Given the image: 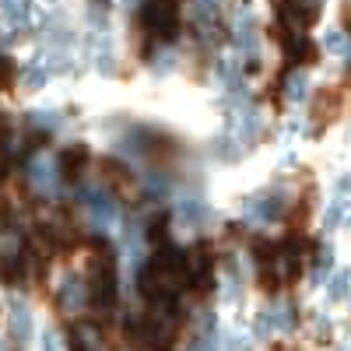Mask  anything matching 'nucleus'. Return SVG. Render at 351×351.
<instances>
[{"label":"nucleus","instance_id":"f257e3e1","mask_svg":"<svg viewBox=\"0 0 351 351\" xmlns=\"http://www.w3.org/2000/svg\"><path fill=\"white\" fill-rule=\"evenodd\" d=\"M137 285H141V295L148 299V302H155V306H172L176 295H180V288L186 285V253L176 250V246L158 250V253L141 267Z\"/></svg>","mask_w":351,"mask_h":351},{"label":"nucleus","instance_id":"f03ea898","mask_svg":"<svg viewBox=\"0 0 351 351\" xmlns=\"http://www.w3.org/2000/svg\"><path fill=\"white\" fill-rule=\"evenodd\" d=\"M88 295L99 309H109L116 302V253L109 246H95L92 271H88Z\"/></svg>","mask_w":351,"mask_h":351},{"label":"nucleus","instance_id":"7ed1b4c3","mask_svg":"<svg viewBox=\"0 0 351 351\" xmlns=\"http://www.w3.org/2000/svg\"><path fill=\"white\" fill-rule=\"evenodd\" d=\"M180 4L176 0H144L141 4V28L155 39H176L180 36Z\"/></svg>","mask_w":351,"mask_h":351},{"label":"nucleus","instance_id":"20e7f679","mask_svg":"<svg viewBox=\"0 0 351 351\" xmlns=\"http://www.w3.org/2000/svg\"><path fill=\"white\" fill-rule=\"evenodd\" d=\"M81 208L95 221V228H112L116 221H120V204H116V197L102 186L81 190Z\"/></svg>","mask_w":351,"mask_h":351},{"label":"nucleus","instance_id":"39448f33","mask_svg":"<svg viewBox=\"0 0 351 351\" xmlns=\"http://www.w3.org/2000/svg\"><path fill=\"white\" fill-rule=\"evenodd\" d=\"M186 281H193L197 291H208L215 285V256L208 243H197L186 253Z\"/></svg>","mask_w":351,"mask_h":351},{"label":"nucleus","instance_id":"423d86ee","mask_svg":"<svg viewBox=\"0 0 351 351\" xmlns=\"http://www.w3.org/2000/svg\"><path fill=\"white\" fill-rule=\"evenodd\" d=\"M285 197L281 193H274V190H267V193H253L250 200H246V218L250 221H263V225H267V221H274V218H281L285 215Z\"/></svg>","mask_w":351,"mask_h":351},{"label":"nucleus","instance_id":"0eeeda50","mask_svg":"<svg viewBox=\"0 0 351 351\" xmlns=\"http://www.w3.org/2000/svg\"><path fill=\"white\" fill-rule=\"evenodd\" d=\"M291 327H295V306H291V302L271 306L267 313H263V319H260V330H263V334H271V330L285 334V330H291Z\"/></svg>","mask_w":351,"mask_h":351},{"label":"nucleus","instance_id":"6e6552de","mask_svg":"<svg viewBox=\"0 0 351 351\" xmlns=\"http://www.w3.org/2000/svg\"><path fill=\"white\" fill-rule=\"evenodd\" d=\"M84 302H88V281L84 278H74V274L64 278V285H60V306L67 313H81Z\"/></svg>","mask_w":351,"mask_h":351},{"label":"nucleus","instance_id":"1a4fd4ad","mask_svg":"<svg viewBox=\"0 0 351 351\" xmlns=\"http://www.w3.org/2000/svg\"><path fill=\"white\" fill-rule=\"evenodd\" d=\"M11 334H14V344H28V337H32V313H28V306L25 302H18V299H11Z\"/></svg>","mask_w":351,"mask_h":351},{"label":"nucleus","instance_id":"9d476101","mask_svg":"<svg viewBox=\"0 0 351 351\" xmlns=\"http://www.w3.org/2000/svg\"><path fill=\"white\" fill-rule=\"evenodd\" d=\"M84 165H88V148H84V144H74V148H67V152L60 155V162H56L60 176H64V180H71V183L84 172Z\"/></svg>","mask_w":351,"mask_h":351},{"label":"nucleus","instance_id":"9b49d317","mask_svg":"<svg viewBox=\"0 0 351 351\" xmlns=\"http://www.w3.org/2000/svg\"><path fill=\"white\" fill-rule=\"evenodd\" d=\"M190 18L204 28V36H211L218 28V0H193V4H190Z\"/></svg>","mask_w":351,"mask_h":351},{"label":"nucleus","instance_id":"f8f14e48","mask_svg":"<svg viewBox=\"0 0 351 351\" xmlns=\"http://www.w3.org/2000/svg\"><path fill=\"white\" fill-rule=\"evenodd\" d=\"M56 172H60V169H56V162H49V158H36L32 165H28V180H32L39 190H53V183H56Z\"/></svg>","mask_w":351,"mask_h":351},{"label":"nucleus","instance_id":"ddd939ff","mask_svg":"<svg viewBox=\"0 0 351 351\" xmlns=\"http://www.w3.org/2000/svg\"><path fill=\"white\" fill-rule=\"evenodd\" d=\"M21 278H25V256H18V253H4V256H0V281L18 285Z\"/></svg>","mask_w":351,"mask_h":351},{"label":"nucleus","instance_id":"4468645a","mask_svg":"<svg viewBox=\"0 0 351 351\" xmlns=\"http://www.w3.org/2000/svg\"><path fill=\"white\" fill-rule=\"evenodd\" d=\"M0 11H4L18 28L32 21V4H28V0H0Z\"/></svg>","mask_w":351,"mask_h":351},{"label":"nucleus","instance_id":"2eb2a0df","mask_svg":"<svg viewBox=\"0 0 351 351\" xmlns=\"http://www.w3.org/2000/svg\"><path fill=\"white\" fill-rule=\"evenodd\" d=\"M306 88H309V81H306V74L302 71H295L288 81H285V99L288 102H302L306 99Z\"/></svg>","mask_w":351,"mask_h":351},{"label":"nucleus","instance_id":"dca6fc26","mask_svg":"<svg viewBox=\"0 0 351 351\" xmlns=\"http://www.w3.org/2000/svg\"><path fill=\"white\" fill-rule=\"evenodd\" d=\"M337 109H341V95L337 92H324L316 99V116H319V120H334Z\"/></svg>","mask_w":351,"mask_h":351},{"label":"nucleus","instance_id":"f3484780","mask_svg":"<svg viewBox=\"0 0 351 351\" xmlns=\"http://www.w3.org/2000/svg\"><path fill=\"white\" fill-rule=\"evenodd\" d=\"M18 77H21L18 64L11 60V56H0V88H4V92H11V88L18 84Z\"/></svg>","mask_w":351,"mask_h":351},{"label":"nucleus","instance_id":"a211bd4d","mask_svg":"<svg viewBox=\"0 0 351 351\" xmlns=\"http://www.w3.org/2000/svg\"><path fill=\"white\" fill-rule=\"evenodd\" d=\"M14 137L11 134H4V137H0V180H4V176L11 172V162H14Z\"/></svg>","mask_w":351,"mask_h":351},{"label":"nucleus","instance_id":"6ab92c4d","mask_svg":"<svg viewBox=\"0 0 351 351\" xmlns=\"http://www.w3.org/2000/svg\"><path fill=\"white\" fill-rule=\"evenodd\" d=\"M180 215H183L186 221H204V218H208V204L197 200V197H190V200L180 204Z\"/></svg>","mask_w":351,"mask_h":351},{"label":"nucleus","instance_id":"aec40b11","mask_svg":"<svg viewBox=\"0 0 351 351\" xmlns=\"http://www.w3.org/2000/svg\"><path fill=\"white\" fill-rule=\"evenodd\" d=\"M348 288H351V271H337V274L330 278V302L348 299Z\"/></svg>","mask_w":351,"mask_h":351},{"label":"nucleus","instance_id":"412c9836","mask_svg":"<svg viewBox=\"0 0 351 351\" xmlns=\"http://www.w3.org/2000/svg\"><path fill=\"white\" fill-rule=\"evenodd\" d=\"M327 49L330 53H337V56H351V39H348V32H327Z\"/></svg>","mask_w":351,"mask_h":351},{"label":"nucleus","instance_id":"4be33fe9","mask_svg":"<svg viewBox=\"0 0 351 351\" xmlns=\"http://www.w3.org/2000/svg\"><path fill=\"white\" fill-rule=\"evenodd\" d=\"M186 351H221V341H218V334H200L197 341H190Z\"/></svg>","mask_w":351,"mask_h":351},{"label":"nucleus","instance_id":"5701e85b","mask_svg":"<svg viewBox=\"0 0 351 351\" xmlns=\"http://www.w3.org/2000/svg\"><path fill=\"white\" fill-rule=\"evenodd\" d=\"M106 180L116 183V186H130V176L123 165H116V162H106Z\"/></svg>","mask_w":351,"mask_h":351},{"label":"nucleus","instance_id":"b1692460","mask_svg":"<svg viewBox=\"0 0 351 351\" xmlns=\"http://www.w3.org/2000/svg\"><path fill=\"white\" fill-rule=\"evenodd\" d=\"M21 81H25L28 88H43V84H46V71H43L39 64H32V67L21 74Z\"/></svg>","mask_w":351,"mask_h":351},{"label":"nucleus","instance_id":"393cba45","mask_svg":"<svg viewBox=\"0 0 351 351\" xmlns=\"http://www.w3.org/2000/svg\"><path fill=\"white\" fill-rule=\"evenodd\" d=\"M144 183H148V190H152V197H165V193H169V183L162 180V176H158V172H148V176H144Z\"/></svg>","mask_w":351,"mask_h":351},{"label":"nucleus","instance_id":"a878e982","mask_svg":"<svg viewBox=\"0 0 351 351\" xmlns=\"http://www.w3.org/2000/svg\"><path fill=\"white\" fill-rule=\"evenodd\" d=\"M32 123H36V127H46V130H56V127H60L56 112H32Z\"/></svg>","mask_w":351,"mask_h":351},{"label":"nucleus","instance_id":"bb28decb","mask_svg":"<svg viewBox=\"0 0 351 351\" xmlns=\"http://www.w3.org/2000/svg\"><path fill=\"white\" fill-rule=\"evenodd\" d=\"M43 351H64V344H60V337H56L53 330H46V337H43Z\"/></svg>","mask_w":351,"mask_h":351},{"label":"nucleus","instance_id":"cd10ccee","mask_svg":"<svg viewBox=\"0 0 351 351\" xmlns=\"http://www.w3.org/2000/svg\"><path fill=\"white\" fill-rule=\"evenodd\" d=\"M8 228H11V208L0 200V232H8Z\"/></svg>","mask_w":351,"mask_h":351},{"label":"nucleus","instance_id":"c85d7f7f","mask_svg":"<svg viewBox=\"0 0 351 351\" xmlns=\"http://www.w3.org/2000/svg\"><path fill=\"white\" fill-rule=\"evenodd\" d=\"M344 25H348V36H351V8H344Z\"/></svg>","mask_w":351,"mask_h":351},{"label":"nucleus","instance_id":"c756f323","mask_svg":"<svg viewBox=\"0 0 351 351\" xmlns=\"http://www.w3.org/2000/svg\"><path fill=\"white\" fill-rule=\"evenodd\" d=\"M302 4H309V8H316V11H319V4H324V0H302Z\"/></svg>","mask_w":351,"mask_h":351},{"label":"nucleus","instance_id":"7c9ffc66","mask_svg":"<svg viewBox=\"0 0 351 351\" xmlns=\"http://www.w3.org/2000/svg\"><path fill=\"white\" fill-rule=\"evenodd\" d=\"M74 351H92V348H84V344H77V341H74Z\"/></svg>","mask_w":351,"mask_h":351},{"label":"nucleus","instance_id":"2f4dec72","mask_svg":"<svg viewBox=\"0 0 351 351\" xmlns=\"http://www.w3.org/2000/svg\"><path fill=\"white\" fill-rule=\"evenodd\" d=\"M0 351H8V348H4V341H0Z\"/></svg>","mask_w":351,"mask_h":351},{"label":"nucleus","instance_id":"473e14b6","mask_svg":"<svg viewBox=\"0 0 351 351\" xmlns=\"http://www.w3.org/2000/svg\"><path fill=\"white\" fill-rule=\"evenodd\" d=\"M130 4H141V0H130Z\"/></svg>","mask_w":351,"mask_h":351}]
</instances>
